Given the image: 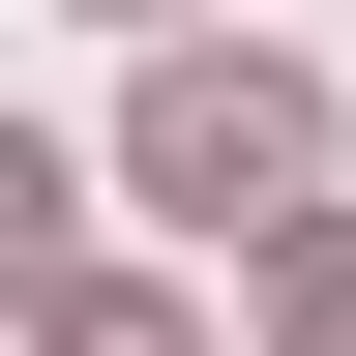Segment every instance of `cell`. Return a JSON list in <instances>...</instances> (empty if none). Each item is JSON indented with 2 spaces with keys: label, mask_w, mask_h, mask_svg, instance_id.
<instances>
[{
  "label": "cell",
  "mask_w": 356,
  "mask_h": 356,
  "mask_svg": "<svg viewBox=\"0 0 356 356\" xmlns=\"http://www.w3.org/2000/svg\"><path fill=\"white\" fill-rule=\"evenodd\" d=\"M119 178H149V208H208V238H238V208H327V89H297V60H149Z\"/></svg>",
  "instance_id": "6da1fadb"
},
{
  "label": "cell",
  "mask_w": 356,
  "mask_h": 356,
  "mask_svg": "<svg viewBox=\"0 0 356 356\" xmlns=\"http://www.w3.org/2000/svg\"><path fill=\"white\" fill-rule=\"evenodd\" d=\"M267 327H297V356H356V238H327V208H297V267H267Z\"/></svg>",
  "instance_id": "7a4b0ae2"
},
{
  "label": "cell",
  "mask_w": 356,
  "mask_h": 356,
  "mask_svg": "<svg viewBox=\"0 0 356 356\" xmlns=\"http://www.w3.org/2000/svg\"><path fill=\"white\" fill-rule=\"evenodd\" d=\"M30 267H60V149L0 119V297H30Z\"/></svg>",
  "instance_id": "3957f363"
},
{
  "label": "cell",
  "mask_w": 356,
  "mask_h": 356,
  "mask_svg": "<svg viewBox=\"0 0 356 356\" xmlns=\"http://www.w3.org/2000/svg\"><path fill=\"white\" fill-rule=\"evenodd\" d=\"M30 356H178V297H60V327H30Z\"/></svg>",
  "instance_id": "277c9868"
},
{
  "label": "cell",
  "mask_w": 356,
  "mask_h": 356,
  "mask_svg": "<svg viewBox=\"0 0 356 356\" xmlns=\"http://www.w3.org/2000/svg\"><path fill=\"white\" fill-rule=\"evenodd\" d=\"M119 30H178V0H119Z\"/></svg>",
  "instance_id": "5b68a950"
}]
</instances>
